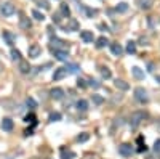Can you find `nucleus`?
I'll use <instances>...</instances> for the list:
<instances>
[{
	"mask_svg": "<svg viewBox=\"0 0 160 159\" xmlns=\"http://www.w3.org/2000/svg\"><path fill=\"white\" fill-rule=\"evenodd\" d=\"M42 53V48L39 43H32V45L29 47V50H27V55H29L31 58H39Z\"/></svg>",
	"mask_w": 160,
	"mask_h": 159,
	"instance_id": "nucleus-5",
	"label": "nucleus"
},
{
	"mask_svg": "<svg viewBox=\"0 0 160 159\" xmlns=\"http://www.w3.org/2000/svg\"><path fill=\"white\" fill-rule=\"evenodd\" d=\"M119 154L123 156V157H130L131 154H133V146L128 145V143L120 145V146H119Z\"/></svg>",
	"mask_w": 160,
	"mask_h": 159,
	"instance_id": "nucleus-4",
	"label": "nucleus"
},
{
	"mask_svg": "<svg viewBox=\"0 0 160 159\" xmlns=\"http://www.w3.org/2000/svg\"><path fill=\"white\" fill-rule=\"evenodd\" d=\"M39 5H40V8H45V10H48V8H50V5H48V2H39Z\"/></svg>",
	"mask_w": 160,
	"mask_h": 159,
	"instance_id": "nucleus-39",
	"label": "nucleus"
},
{
	"mask_svg": "<svg viewBox=\"0 0 160 159\" xmlns=\"http://www.w3.org/2000/svg\"><path fill=\"white\" fill-rule=\"evenodd\" d=\"M115 87L119 90H122V92H127L128 89H130V85L125 82V81H122V79H115Z\"/></svg>",
	"mask_w": 160,
	"mask_h": 159,
	"instance_id": "nucleus-14",
	"label": "nucleus"
},
{
	"mask_svg": "<svg viewBox=\"0 0 160 159\" xmlns=\"http://www.w3.org/2000/svg\"><path fill=\"white\" fill-rule=\"evenodd\" d=\"M13 127H15V124H13V121H11L10 117H5V119L2 121V129L5 130V132H11Z\"/></svg>",
	"mask_w": 160,
	"mask_h": 159,
	"instance_id": "nucleus-11",
	"label": "nucleus"
},
{
	"mask_svg": "<svg viewBox=\"0 0 160 159\" xmlns=\"http://www.w3.org/2000/svg\"><path fill=\"white\" fill-rule=\"evenodd\" d=\"M155 82H157V84H160V76H155Z\"/></svg>",
	"mask_w": 160,
	"mask_h": 159,
	"instance_id": "nucleus-43",
	"label": "nucleus"
},
{
	"mask_svg": "<svg viewBox=\"0 0 160 159\" xmlns=\"http://www.w3.org/2000/svg\"><path fill=\"white\" fill-rule=\"evenodd\" d=\"M147 68H149L147 71H151V72H152V71H154V64H152V63H149V66H147Z\"/></svg>",
	"mask_w": 160,
	"mask_h": 159,
	"instance_id": "nucleus-41",
	"label": "nucleus"
},
{
	"mask_svg": "<svg viewBox=\"0 0 160 159\" xmlns=\"http://www.w3.org/2000/svg\"><path fill=\"white\" fill-rule=\"evenodd\" d=\"M146 149H147V146H146V145H141V148L138 149V151H140V153H143V151H146Z\"/></svg>",
	"mask_w": 160,
	"mask_h": 159,
	"instance_id": "nucleus-40",
	"label": "nucleus"
},
{
	"mask_svg": "<svg viewBox=\"0 0 160 159\" xmlns=\"http://www.w3.org/2000/svg\"><path fill=\"white\" fill-rule=\"evenodd\" d=\"M19 26L23 27V29H29L32 24H31V21H29V18H21V21H19Z\"/></svg>",
	"mask_w": 160,
	"mask_h": 159,
	"instance_id": "nucleus-21",
	"label": "nucleus"
},
{
	"mask_svg": "<svg viewBox=\"0 0 160 159\" xmlns=\"http://www.w3.org/2000/svg\"><path fill=\"white\" fill-rule=\"evenodd\" d=\"M61 117L62 116L59 113H51L50 114V122H58V121H61Z\"/></svg>",
	"mask_w": 160,
	"mask_h": 159,
	"instance_id": "nucleus-31",
	"label": "nucleus"
},
{
	"mask_svg": "<svg viewBox=\"0 0 160 159\" xmlns=\"http://www.w3.org/2000/svg\"><path fill=\"white\" fill-rule=\"evenodd\" d=\"M88 87H91V89H99L101 82L96 81V79H90V81H88Z\"/></svg>",
	"mask_w": 160,
	"mask_h": 159,
	"instance_id": "nucleus-27",
	"label": "nucleus"
},
{
	"mask_svg": "<svg viewBox=\"0 0 160 159\" xmlns=\"http://www.w3.org/2000/svg\"><path fill=\"white\" fill-rule=\"evenodd\" d=\"M51 50H67L66 43L59 39H51Z\"/></svg>",
	"mask_w": 160,
	"mask_h": 159,
	"instance_id": "nucleus-8",
	"label": "nucleus"
},
{
	"mask_svg": "<svg viewBox=\"0 0 160 159\" xmlns=\"http://www.w3.org/2000/svg\"><path fill=\"white\" fill-rule=\"evenodd\" d=\"M80 39L85 42V43H91L95 37H93V32L91 31H82L80 32Z\"/></svg>",
	"mask_w": 160,
	"mask_h": 159,
	"instance_id": "nucleus-9",
	"label": "nucleus"
},
{
	"mask_svg": "<svg viewBox=\"0 0 160 159\" xmlns=\"http://www.w3.org/2000/svg\"><path fill=\"white\" fill-rule=\"evenodd\" d=\"M61 13L64 14L66 18L69 16V14H71V8H69V6H67V3H62V5H61Z\"/></svg>",
	"mask_w": 160,
	"mask_h": 159,
	"instance_id": "nucleus-28",
	"label": "nucleus"
},
{
	"mask_svg": "<svg viewBox=\"0 0 160 159\" xmlns=\"http://www.w3.org/2000/svg\"><path fill=\"white\" fill-rule=\"evenodd\" d=\"M107 43H109V40L106 37H99L98 40H96V47H98V48H104Z\"/></svg>",
	"mask_w": 160,
	"mask_h": 159,
	"instance_id": "nucleus-20",
	"label": "nucleus"
},
{
	"mask_svg": "<svg viewBox=\"0 0 160 159\" xmlns=\"http://www.w3.org/2000/svg\"><path fill=\"white\" fill-rule=\"evenodd\" d=\"M0 13H2L3 16H13V14L16 13V8H15V5H13V3L5 2V3L0 5Z\"/></svg>",
	"mask_w": 160,
	"mask_h": 159,
	"instance_id": "nucleus-2",
	"label": "nucleus"
},
{
	"mask_svg": "<svg viewBox=\"0 0 160 159\" xmlns=\"http://www.w3.org/2000/svg\"><path fill=\"white\" fill-rule=\"evenodd\" d=\"M26 105H27V106H29V108H31V109H35V108H37V101H35V100H34L32 97H29V98H27V100H26Z\"/></svg>",
	"mask_w": 160,
	"mask_h": 159,
	"instance_id": "nucleus-25",
	"label": "nucleus"
},
{
	"mask_svg": "<svg viewBox=\"0 0 160 159\" xmlns=\"http://www.w3.org/2000/svg\"><path fill=\"white\" fill-rule=\"evenodd\" d=\"M91 98H93V103H95L96 106H99V105H102V103H104V98H102L101 95H98V93H95V95H93Z\"/></svg>",
	"mask_w": 160,
	"mask_h": 159,
	"instance_id": "nucleus-22",
	"label": "nucleus"
},
{
	"mask_svg": "<svg viewBox=\"0 0 160 159\" xmlns=\"http://www.w3.org/2000/svg\"><path fill=\"white\" fill-rule=\"evenodd\" d=\"M64 69L67 71V74H77V72L80 71V66H79V64H75V63H67Z\"/></svg>",
	"mask_w": 160,
	"mask_h": 159,
	"instance_id": "nucleus-10",
	"label": "nucleus"
},
{
	"mask_svg": "<svg viewBox=\"0 0 160 159\" xmlns=\"http://www.w3.org/2000/svg\"><path fill=\"white\" fill-rule=\"evenodd\" d=\"M144 117H146V114H144L143 111L133 113V114H131V117H130V125L133 127V129H136L138 125L141 124V121H144Z\"/></svg>",
	"mask_w": 160,
	"mask_h": 159,
	"instance_id": "nucleus-1",
	"label": "nucleus"
},
{
	"mask_svg": "<svg viewBox=\"0 0 160 159\" xmlns=\"http://www.w3.org/2000/svg\"><path fill=\"white\" fill-rule=\"evenodd\" d=\"M110 52H112L114 56H120L123 53V48H122V45H119V43H110Z\"/></svg>",
	"mask_w": 160,
	"mask_h": 159,
	"instance_id": "nucleus-13",
	"label": "nucleus"
},
{
	"mask_svg": "<svg viewBox=\"0 0 160 159\" xmlns=\"http://www.w3.org/2000/svg\"><path fill=\"white\" fill-rule=\"evenodd\" d=\"M135 98L140 101V103H147V101H149L147 92H146L143 87H136V89H135Z\"/></svg>",
	"mask_w": 160,
	"mask_h": 159,
	"instance_id": "nucleus-3",
	"label": "nucleus"
},
{
	"mask_svg": "<svg viewBox=\"0 0 160 159\" xmlns=\"http://www.w3.org/2000/svg\"><path fill=\"white\" fill-rule=\"evenodd\" d=\"M131 74H133L136 79H140V81H141V79H144V71L140 69L138 66H133V68H131Z\"/></svg>",
	"mask_w": 160,
	"mask_h": 159,
	"instance_id": "nucleus-15",
	"label": "nucleus"
},
{
	"mask_svg": "<svg viewBox=\"0 0 160 159\" xmlns=\"http://www.w3.org/2000/svg\"><path fill=\"white\" fill-rule=\"evenodd\" d=\"M127 10H128V3L122 2V3H119V5H117V11H119V13H125Z\"/></svg>",
	"mask_w": 160,
	"mask_h": 159,
	"instance_id": "nucleus-30",
	"label": "nucleus"
},
{
	"mask_svg": "<svg viewBox=\"0 0 160 159\" xmlns=\"http://www.w3.org/2000/svg\"><path fill=\"white\" fill-rule=\"evenodd\" d=\"M101 76L104 79H110V77H112V74H110V71L107 68H101Z\"/></svg>",
	"mask_w": 160,
	"mask_h": 159,
	"instance_id": "nucleus-33",
	"label": "nucleus"
},
{
	"mask_svg": "<svg viewBox=\"0 0 160 159\" xmlns=\"http://www.w3.org/2000/svg\"><path fill=\"white\" fill-rule=\"evenodd\" d=\"M75 106H77L79 111H87V109H88V101H87V100H79Z\"/></svg>",
	"mask_w": 160,
	"mask_h": 159,
	"instance_id": "nucleus-18",
	"label": "nucleus"
},
{
	"mask_svg": "<svg viewBox=\"0 0 160 159\" xmlns=\"http://www.w3.org/2000/svg\"><path fill=\"white\" fill-rule=\"evenodd\" d=\"M11 58H13L15 61H21V53H19V50H15V48H13V50H11Z\"/></svg>",
	"mask_w": 160,
	"mask_h": 159,
	"instance_id": "nucleus-32",
	"label": "nucleus"
},
{
	"mask_svg": "<svg viewBox=\"0 0 160 159\" xmlns=\"http://www.w3.org/2000/svg\"><path fill=\"white\" fill-rule=\"evenodd\" d=\"M19 71L23 72V74H27V72H31V66H29V63L21 60V61H19Z\"/></svg>",
	"mask_w": 160,
	"mask_h": 159,
	"instance_id": "nucleus-16",
	"label": "nucleus"
},
{
	"mask_svg": "<svg viewBox=\"0 0 160 159\" xmlns=\"http://www.w3.org/2000/svg\"><path fill=\"white\" fill-rule=\"evenodd\" d=\"M82 8H83V11H85V13L88 14V16H95V14L98 13L96 10H90V8H87V6H82Z\"/></svg>",
	"mask_w": 160,
	"mask_h": 159,
	"instance_id": "nucleus-37",
	"label": "nucleus"
},
{
	"mask_svg": "<svg viewBox=\"0 0 160 159\" xmlns=\"http://www.w3.org/2000/svg\"><path fill=\"white\" fill-rule=\"evenodd\" d=\"M24 135H26V137H29V135H32V130H26V132H24Z\"/></svg>",
	"mask_w": 160,
	"mask_h": 159,
	"instance_id": "nucleus-42",
	"label": "nucleus"
},
{
	"mask_svg": "<svg viewBox=\"0 0 160 159\" xmlns=\"http://www.w3.org/2000/svg\"><path fill=\"white\" fill-rule=\"evenodd\" d=\"M135 52H136V43H135V42H128V43H127V53L133 55Z\"/></svg>",
	"mask_w": 160,
	"mask_h": 159,
	"instance_id": "nucleus-23",
	"label": "nucleus"
},
{
	"mask_svg": "<svg viewBox=\"0 0 160 159\" xmlns=\"http://www.w3.org/2000/svg\"><path fill=\"white\" fill-rule=\"evenodd\" d=\"M154 149H155V153H160V140H155V143H154Z\"/></svg>",
	"mask_w": 160,
	"mask_h": 159,
	"instance_id": "nucleus-38",
	"label": "nucleus"
},
{
	"mask_svg": "<svg viewBox=\"0 0 160 159\" xmlns=\"http://www.w3.org/2000/svg\"><path fill=\"white\" fill-rule=\"evenodd\" d=\"M151 3H152V0H140V6L143 10H149L151 8Z\"/></svg>",
	"mask_w": 160,
	"mask_h": 159,
	"instance_id": "nucleus-26",
	"label": "nucleus"
},
{
	"mask_svg": "<svg viewBox=\"0 0 160 159\" xmlns=\"http://www.w3.org/2000/svg\"><path fill=\"white\" fill-rule=\"evenodd\" d=\"M77 87H79V89H85V87H88V82L83 81V79H79V81H77Z\"/></svg>",
	"mask_w": 160,
	"mask_h": 159,
	"instance_id": "nucleus-36",
	"label": "nucleus"
},
{
	"mask_svg": "<svg viewBox=\"0 0 160 159\" xmlns=\"http://www.w3.org/2000/svg\"><path fill=\"white\" fill-rule=\"evenodd\" d=\"M90 138V135L87 133V132H83V133H80L79 137H77V141H80V143H83V141H87Z\"/></svg>",
	"mask_w": 160,
	"mask_h": 159,
	"instance_id": "nucleus-34",
	"label": "nucleus"
},
{
	"mask_svg": "<svg viewBox=\"0 0 160 159\" xmlns=\"http://www.w3.org/2000/svg\"><path fill=\"white\" fill-rule=\"evenodd\" d=\"M26 122H32V124H35V122H37V117H35L34 114H27V116H26Z\"/></svg>",
	"mask_w": 160,
	"mask_h": 159,
	"instance_id": "nucleus-35",
	"label": "nucleus"
},
{
	"mask_svg": "<svg viewBox=\"0 0 160 159\" xmlns=\"http://www.w3.org/2000/svg\"><path fill=\"white\" fill-rule=\"evenodd\" d=\"M50 95H51L53 100H61L62 97H64V90L59 89V87H56V89H53V90L50 92Z\"/></svg>",
	"mask_w": 160,
	"mask_h": 159,
	"instance_id": "nucleus-12",
	"label": "nucleus"
},
{
	"mask_svg": "<svg viewBox=\"0 0 160 159\" xmlns=\"http://www.w3.org/2000/svg\"><path fill=\"white\" fill-rule=\"evenodd\" d=\"M32 16L35 18V19H39V21H43V19H45L43 13H40L39 10H32Z\"/></svg>",
	"mask_w": 160,
	"mask_h": 159,
	"instance_id": "nucleus-29",
	"label": "nucleus"
},
{
	"mask_svg": "<svg viewBox=\"0 0 160 159\" xmlns=\"http://www.w3.org/2000/svg\"><path fill=\"white\" fill-rule=\"evenodd\" d=\"M61 154H62V159H72V157H75V154L72 153V151H67V153H66L64 148H61Z\"/></svg>",
	"mask_w": 160,
	"mask_h": 159,
	"instance_id": "nucleus-24",
	"label": "nucleus"
},
{
	"mask_svg": "<svg viewBox=\"0 0 160 159\" xmlns=\"http://www.w3.org/2000/svg\"><path fill=\"white\" fill-rule=\"evenodd\" d=\"M77 29H79V23H77V21H75V19L69 21V26L66 27V31H77Z\"/></svg>",
	"mask_w": 160,
	"mask_h": 159,
	"instance_id": "nucleus-19",
	"label": "nucleus"
},
{
	"mask_svg": "<svg viewBox=\"0 0 160 159\" xmlns=\"http://www.w3.org/2000/svg\"><path fill=\"white\" fill-rule=\"evenodd\" d=\"M53 55L58 61H67L69 60V52L67 50H53Z\"/></svg>",
	"mask_w": 160,
	"mask_h": 159,
	"instance_id": "nucleus-6",
	"label": "nucleus"
},
{
	"mask_svg": "<svg viewBox=\"0 0 160 159\" xmlns=\"http://www.w3.org/2000/svg\"><path fill=\"white\" fill-rule=\"evenodd\" d=\"M3 39L6 40V43H8L10 47L13 45V43H15V35H13L11 32H8V31H5V32H3Z\"/></svg>",
	"mask_w": 160,
	"mask_h": 159,
	"instance_id": "nucleus-17",
	"label": "nucleus"
},
{
	"mask_svg": "<svg viewBox=\"0 0 160 159\" xmlns=\"http://www.w3.org/2000/svg\"><path fill=\"white\" fill-rule=\"evenodd\" d=\"M67 76V71L64 68H56L53 72V81H62Z\"/></svg>",
	"mask_w": 160,
	"mask_h": 159,
	"instance_id": "nucleus-7",
	"label": "nucleus"
}]
</instances>
